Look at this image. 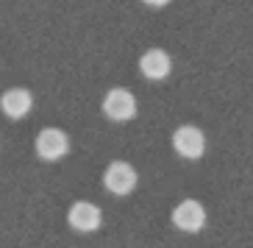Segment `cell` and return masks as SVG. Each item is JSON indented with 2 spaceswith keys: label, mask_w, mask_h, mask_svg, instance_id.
I'll list each match as a JSON object with an SVG mask.
<instances>
[{
  "label": "cell",
  "mask_w": 253,
  "mask_h": 248,
  "mask_svg": "<svg viewBox=\"0 0 253 248\" xmlns=\"http://www.w3.org/2000/svg\"><path fill=\"white\" fill-rule=\"evenodd\" d=\"M0 109H3L6 117L20 120V117H25L34 109V95L25 87H11V90H6L0 95Z\"/></svg>",
  "instance_id": "8"
},
{
  "label": "cell",
  "mask_w": 253,
  "mask_h": 248,
  "mask_svg": "<svg viewBox=\"0 0 253 248\" xmlns=\"http://www.w3.org/2000/svg\"><path fill=\"white\" fill-rule=\"evenodd\" d=\"M172 70V59L170 53L162 50V48H150V50L142 53L139 59V73L148 78V81H164Z\"/></svg>",
  "instance_id": "7"
},
{
  "label": "cell",
  "mask_w": 253,
  "mask_h": 248,
  "mask_svg": "<svg viewBox=\"0 0 253 248\" xmlns=\"http://www.w3.org/2000/svg\"><path fill=\"white\" fill-rule=\"evenodd\" d=\"M172 148L184 159H201L206 150V137L198 126H178L172 134Z\"/></svg>",
  "instance_id": "4"
},
{
  "label": "cell",
  "mask_w": 253,
  "mask_h": 248,
  "mask_svg": "<svg viewBox=\"0 0 253 248\" xmlns=\"http://www.w3.org/2000/svg\"><path fill=\"white\" fill-rule=\"evenodd\" d=\"M67 223H70V229H75L81 234L97 232L100 223H103V212H100V206H95L89 201H75L67 212Z\"/></svg>",
  "instance_id": "5"
},
{
  "label": "cell",
  "mask_w": 253,
  "mask_h": 248,
  "mask_svg": "<svg viewBox=\"0 0 253 248\" xmlns=\"http://www.w3.org/2000/svg\"><path fill=\"white\" fill-rule=\"evenodd\" d=\"M172 223H175V229H181V232H186V234L201 232L203 226H206V209H203V203L195 201V198L181 201L178 206L172 209Z\"/></svg>",
  "instance_id": "6"
},
{
  "label": "cell",
  "mask_w": 253,
  "mask_h": 248,
  "mask_svg": "<svg viewBox=\"0 0 253 248\" xmlns=\"http://www.w3.org/2000/svg\"><path fill=\"white\" fill-rule=\"evenodd\" d=\"M70 150V137L61 128H42L37 134V153L45 162H59L67 156Z\"/></svg>",
  "instance_id": "3"
},
{
  "label": "cell",
  "mask_w": 253,
  "mask_h": 248,
  "mask_svg": "<svg viewBox=\"0 0 253 248\" xmlns=\"http://www.w3.org/2000/svg\"><path fill=\"white\" fill-rule=\"evenodd\" d=\"M136 181H139V176H136L134 165H128V162H112V165L106 167V173H103V184L106 190L112 193V196H131L136 190Z\"/></svg>",
  "instance_id": "1"
},
{
  "label": "cell",
  "mask_w": 253,
  "mask_h": 248,
  "mask_svg": "<svg viewBox=\"0 0 253 248\" xmlns=\"http://www.w3.org/2000/svg\"><path fill=\"white\" fill-rule=\"evenodd\" d=\"M142 3H148V6H153V8H162V6H167L170 0H142Z\"/></svg>",
  "instance_id": "9"
},
{
  "label": "cell",
  "mask_w": 253,
  "mask_h": 248,
  "mask_svg": "<svg viewBox=\"0 0 253 248\" xmlns=\"http://www.w3.org/2000/svg\"><path fill=\"white\" fill-rule=\"evenodd\" d=\"M103 114L114 123H126L136 114V98L123 87H114V90L106 92L103 98Z\"/></svg>",
  "instance_id": "2"
}]
</instances>
